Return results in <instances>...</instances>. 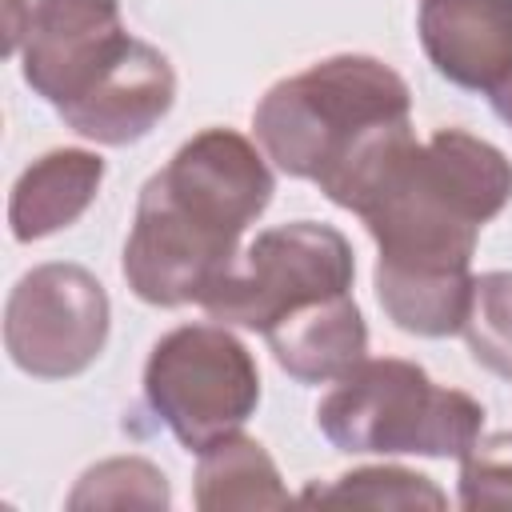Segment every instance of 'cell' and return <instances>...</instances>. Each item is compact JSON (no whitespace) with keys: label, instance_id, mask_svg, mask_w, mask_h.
I'll return each mask as SVG.
<instances>
[{"label":"cell","instance_id":"obj_5","mask_svg":"<svg viewBox=\"0 0 512 512\" xmlns=\"http://www.w3.org/2000/svg\"><path fill=\"white\" fill-rule=\"evenodd\" d=\"M144 396L168 432L200 456L248 424L260 404V368L228 324H180L152 344Z\"/></svg>","mask_w":512,"mask_h":512},{"label":"cell","instance_id":"obj_6","mask_svg":"<svg viewBox=\"0 0 512 512\" xmlns=\"http://www.w3.org/2000/svg\"><path fill=\"white\" fill-rule=\"evenodd\" d=\"M356 256L340 228L320 220H292L256 232L232 272L200 300V308L232 328L268 332L308 304L352 292Z\"/></svg>","mask_w":512,"mask_h":512},{"label":"cell","instance_id":"obj_10","mask_svg":"<svg viewBox=\"0 0 512 512\" xmlns=\"http://www.w3.org/2000/svg\"><path fill=\"white\" fill-rule=\"evenodd\" d=\"M416 32L448 84L492 96L512 80V0H420Z\"/></svg>","mask_w":512,"mask_h":512},{"label":"cell","instance_id":"obj_15","mask_svg":"<svg viewBox=\"0 0 512 512\" xmlns=\"http://www.w3.org/2000/svg\"><path fill=\"white\" fill-rule=\"evenodd\" d=\"M168 504H172V492H168L164 472L140 456L100 460L76 480L68 496L72 512L80 508H168Z\"/></svg>","mask_w":512,"mask_h":512},{"label":"cell","instance_id":"obj_11","mask_svg":"<svg viewBox=\"0 0 512 512\" xmlns=\"http://www.w3.org/2000/svg\"><path fill=\"white\" fill-rule=\"evenodd\" d=\"M276 364L300 384H332L368 356V324L352 292L308 304L264 332Z\"/></svg>","mask_w":512,"mask_h":512},{"label":"cell","instance_id":"obj_18","mask_svg":"<svg viewBox=\"0 0 512 512\" xmlns=\"http://www.w3.org/2000/svg\"><path fill=\"white\" fill-rule=\"evenodd\" d=\"M488 100H492V108H496V116H500V120H504V124L512 128V80H508L504 88H496V92H492Z\"/></svg>","mask_w":512,"mask_h":512},{"label":"cell","instance_id":"obj_16","mask_svg":"<svg viewBox=\"0 0 512 512\" xmlns=\"http://www.w3.org/2000/svg\"><path fill=\"white\" fill-rule=\"evenodd\" d=\"M460 332L476 364L512 380V272L472 276V300Z\"/></svg>","mask_w":512,"mask_h":512},{"label":"cell","instance_id":"obj_9","mask_svg":"<svg viewBox=\"0 0 512 512\" xmlns=\"http://www.w3.org/2000/svg\"><path fill=\"white\" fill-rule=\"evenodd\" d=\"M172 100H176V72L168 56L128 36V44L56 112L76 136L92 144L124 148L144 140L168 116Z\"/></svg>","mask_w":512,"mask_h":512},{"label":"cell","instance_id":"obj_17","mask_svg":"<svg viewBox=\"0 0 512 512\" xmlns=\"http://www.w3.org/2000/svg\"><path fill=\"white\" fill-rule=\"evenodd\" d=\"M512 504V436L476 440L460 456V508H508Z\"/></svg>","mask_w":512,"mask_h":512},{"label":"cell","instance_id":"obj_4","mask_svg":"<svg viewBox=\"0 0 512 512\" xmlns=\"http://www.w3.org/2000/svg\"><path fill=\"white\" fill-rule=\"evenodd\" d=\"M316 428L336 452L460 460L484 432V404L436 384L412 360L364 356L332 380V392L316 404Z\"/></svg>","mask_w":512,"mask_h":512},{"label":"cell","instance_id":"obj_12","mask_svg":"<svg viewBox=\"0 0 512 512\" xmlns=\"http://www.w3.org/2000/svg\"><path fill=\"white\" fill-rule=\"evenodd\" d=\"M104 184V160L88 148H52L32 160L8 196L12 240L32 244L76 224Z\"/></svg>","mask_w":512,"mask_h":512},{"label":"cell","instance_id":"obj_14","mask_svg":"<svg viewBox=\"0 0 512 512\" xmlns=\"http://www.w3.org/2000/svg\"><path fill=\"white\" fill-rule=\"evenodd\" d=\"M308 504H368V508H444V492L400 464H368V468H352L344 476H336L332 484H312L304 488Z\"/></svg>","mask_w":512,"mask_h":512},{"label":"cell","instance_id":"obj_7","mask_svg":"<svg viewBox=\"0 0 512 512\" xmlns=\"http://www.w3.org/2000/svg\"><path fill=\"white\" fill-rule=\"evenodd\" d=\"M108 292L80 264H40L16 280L4 304V348L36 380H68L108 344Z\"/></svg>","mask_w":512,"mask_h":512},{"label":"cell","instance_id":"obj_1","mask_svg":"<svg viewBox=\"0 0 512 512\" xmlns=\"http://www.w3.org/2000/svg\"><path fill=\"white\" fill-rule=\"evenodd\" d=\"M512 200V160L464 132L388 136L332 196L376 240L372 288L384 316L412 336H456L472 300L480 228Z\"/></svg>","mask_w":512,"mask_h":512},{"label":"cell","instance_id":"obj_2","mask_svg":"<svg viewBox=\"0 0 512 512\" xmlns=\"http://www.w3.org/2000/svg\"><path fill=\"white\" fill-rule=\"evenodd\" d=\"M264 148L232 128H204L140 188L124 240V280L156 308L200 304L240 260V236L272 204Z\"/></svg>","mask_w":512,"mask_h":512},{"label":"cell","instance_id":"obj_3","mask_svg":"<svg viewBox=\"0 0 512 512\" xmlns=\"http://www.w3.org/2000/svg\"><path fill=\"white\" fill-rule=\"evenodd\" d=\"M404 128H412V92L404 76L360 52H340L276 80L252 112L264 156L284 176L312 180L328 200Z\"/></svg>","mask_w":512,"mask_h":512},{"label":"cell","instance_id":"obj_13","mask_svg":"<svg viewBox=\"0 0 512 512\" xmlns=\"http://www.w3.org/2000/svg\"><path fill=\"white\" fill-rule=\"evenodd\" d=\"M292 496L280 480L276 460L260 440L232 432L200 452L196 464V508H284Z\"/></svg>","mask_w":512,"mask_h":512},{"label":"cell","instance_id":"obj_8","mask_svg":"<svg viewBox=\"0 0 512 512\" xmlns=\"http://www.w3.org/2000/svg\"><path fill=\"white\" fill-rule=\"evenodd\" d=\"M120 0H4V56H20L24 84L64 108L120 48Z\"/></svg>","mask_w":512,"mask_h":512}]
</instances>
